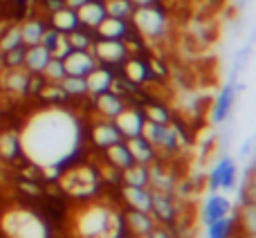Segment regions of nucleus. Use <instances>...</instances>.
<instances>
[{
	"label": "nucleus",
	"instance_id": "40",
	"mask_svg": "<svg viewBox=\"0 0 256 238\" xmlns=\"http://www.w3.org/2000/svg\"><path fill=\"white\" fill-rule=\"evenodd\" d=\"M135 7H150V4H155L158 0H130Z\"/></svg>",
	"mask_w": 256,
	"mask_h": 238
},
{
	"label": "nucleus",
	"instance_id": "16",
	"mask_svg": "<svg viewBox=\"0 0 256 238\" xmlns=\"http://www.w3.org/2000/svg\"><path fill=\"white\" fill-rule=\"evenodd\" d=\"M52 27L61 34H70V32L79 30V18H76V12L70 7H61L52 14Z\"/></svg>",
	"mask_w": 256,
	"mask_h": 238
},
{
	"label": "nucleus",
	"instance_id": "17",
	"mask_svg": "<svg viewBox=\"0 0 256 238\" xmlns=\"http://www.w3.org/2000/svg\"><path fill=\"white\" fill-rule=\"evenodd\" d=\"M126 20L122 18H112V16H106L102 22L97 25V34L102 38H110V40H124L126 36Z\"/></svg>",
	"mask_w": 256,
	"mask_h": 238
},
{
	"label": "nucleus",
	"instance_id": "3",
	"mask_svg": "<svg viewBox=\"0 0 256 238\" xmlns=\"http://www.w3.org/2000/svg\"><path fill=\"white\" fill-rule=\"evenodd\" d=\"M120 216L106 207H88L76 220L79 238H120Z\"/></svg>",
	"mask_w": 256,
	"mask_h": 238
},
{
	"label": "nucleus",
	"instance_id": "24",
	"mask_svg": "<svg viewBox=\"0 0 256 238\" xmlns=\"http://www.w3.org/2000/svg\"><path fill=\"white\" fill-rule=\"evenodd\" d=\"M232 102H234V88H232V86H227V88L220 92V97H218L216 110H214V119H216V122H222V119L230 115Z\"/></svg>",
	"mask_w": 256,
	"mask_h": 238
},
{
	"label": "nucleus",
	"instance_id": "20",
	"mask_svg": "<svg viewBox=\"0 0 256 238\" xmlns=\"http://www.w3.org/2000/svg\"><path fill=\"white\" fill-rule=\"evenodd\" d=\"M126 200L135 212H150V196L144 191V186H126Z\"/></svg>",
	"mask_w": 256,
	"mask_h": 238
},
{
	"label": "nucleus",
	"instance_id": "41",
	"mask_svg": "<svg viewBox=\"0 0 256 238\" xmlns=\"http://www.w3.org/2000/svg\"><path fill=\"white\" fill-rule=\"evenodd\" d=\"M146 238H168V236H164V234H146Z\"/></svg>",
	"mask_w": 256,
	"mask_h": 238
},
{
	"label": "nucleus",
	"instance_id": "9",
	"mask_svg": "<svg viewBox=\"0 0 256 238\" xmlns=\"http://www.w3.org/2000/svg\"><path fill=\"white\" fill-rule=\"evenodd\" d=\"M115 126H117V130L122 132V137H140L142 135V128H144V122H146V117L142 115L140 110H132V108H124V110L120 112L115 119Z\"/></svg>",
	"mask_w": 256,
	"mask_h": 238
},
{
	"label": "nucleus",
	"instance_id": "12",
	"mask_svg": "<svg viewBox=\"0 0 256 238\" xmlns=\"http://www.w3.org/2000/svg\"><path fill=\"white\" fill-rule=\"evenodd\" d=\"M50 58H52V54H50L48 48H43V45H32V48L25 50V58H22V66H27V70L34 72V74H40V72L45 70V66L50 63Z\"/></svg>",
	"mask_w": 256,
	"mask_h": 238
},
{
	"label": "nucleus",
	"instance_id": "26",
	"mask_svg": "<svg viewBox=\"0 0 256 238\" xmlns=\"http://www.w3.org/2000/svg\"><path fill=\"white\" fill-rule=\"evenodd\" d=\"M40 74H45V79H48L50 84H61V81L66 79V68H63V61L61 58H50V63L45 66V70L40 72Z\"/></svg>",
	"mask_w": 256,
	"mask_h": 238
},
{
	"label": "nucleus",
	"instance_id": "33",
	"mask_svg": "<svg viewBox=\"0 0 256 238\" xmlns=\"http://www.w3.org/2000/svg\"><path fill=\"white\" fill-rule=\"evenodd\" d=\"M68 40H70V48L72 50H90L92 48V43H90V38L84 34L81 30H74L68 34Z\"/></svg>",
	"mask_w": 256,
	"mask_h": 238
},
{
	"label": "nucleus",
	"instance_id": "25",
	"mask_svg": "<svg viewBox=\"0 0 256 238\" xmlns=\"http://www.w3.org/2000/svg\"><path fill=\"white\" fill-rule=\"evenodd\" d=\"M61 88L66 90V94H72V97H79V94H86V92H88V86H86V76L66 74V79L61 81Z\"/></svg>",
	"mask_w": 256,
	"mask_h": 238
},
{
	"label": "nucleus",
	"instance_id": "38",
	"mask_svg": "<svg viewBox=\"0 0 256 238\" xmlns=\"http://www.w3.org/2000/svg\"><path fill=\"white\" fill-rule=\"evenodd\" d=\"M146 115H148V122H153V124H166V119H168L166 112L160 110V108H155V106H150Z\"/></svg>",
	"mask_w": 256,
	"mask_h": 238
},
{
	"label": "nucleus",
	"instance_id": "5",
	"mask_svg": "<svg viewBox=\"0 0 256 238\" xmlns=\"http://www.w3.org/2000/svg\"><path fill=\"white\" fill-rule=\"evenodd\" d=\"M61 184L70 196H90L97 186V176L88 166L74 168V171H68L61 178Z\"/></svg>",
	"mask_w": 256,
	"mask_h": 238
},
{
	"label": "nucleus",
	"instance_id": "23",
	"mask_svg": "<svg viewBox=\"0 0 256 238\" xmlns=\"http://www.w3.org/2000/svg\"><path fill=\"white\" fill-rule=\"evenodd\" d=\"M108 160H110L112 164H115L117 168H128L130 164H135L132 162V158H130V153H128V148H126V144H112V146H108Z\"/></svg>",
	"mask_w": 256,
	"mask_h": 238
},
{
	"label": "nucleus",
	"instance_id": "32",
	"mask_svg": "<svg viewBox=\"0 0 256 238\" xmlns=\"http://www.w3.org/2000/svg\"><path fill=\"white\" fill-rule=\"evenodd\" d=\"M18 135H2L0 137V153L4 158H14L18 153Z\"/></svg>",
	"mask_w": 256,
	"mask_h": 238
},
{
	"label": "nucleus",
	"instance_id": "8",
	"mask_svg": "<svg viewBox=\"0 0 256 238\" xmlns=\"http://www.w3.org/2000/svg\"><path fill=\"white\" fill-rule=\"evenodd\" d=\"M142 137L150 146H164V148H173L176 146V132L166 124H153L146 119L144 128H142Z\"/></svg>",
	"mask_w": 256,
	"mask_h": 238
},
{
	"label": "nucleus",
	"instance_id": "34",
	"mask_svg": "<svg viewBox=\"0 0 256 238\" xmlns=\"http://www.w3.org/2000/svg\"><path fill=\"white\" fill-rule=\"evenodd\" d=\"M40 94H43V99H45V102H52V104L63 102V99L68 97V94H66V90L61 88V84H50L48 88H45Z\"/></svg>",
	"mask_w": 256,
	"mask_h": 238
},
{
	"label": "nucleus",
	"instance_id": "35",
	"mask_svg": "<svg viewBox=\"0 0 256 238\" xmlns=\"http://www.w3.org/2000/svg\"><path fill=\"white\" fill-rule=\"evenodd\" d=\"M70 52H72V48H70V40H68V34H58L56 45H54V50H52V58H61L63 61Z\"/></svg>",
	"mask_w": 256,
	"mask_h": 238
},
{
	"label": "nucleus",
	"instance_id": "2",
	"mask_svg": "<svg viewBox=\"0 0 256 238\" xmlns=\"http://www.w3.org/2000/svg\"><path fill=\"white\" fill-rule=\"evenodd\" d=\"M0 232L4 238H48V225L25 207H14L0 216Z\"/></svg>",
	"mask_w": 256,
	"mask_h": 238
},
{
	"label": "nucleus",
	"instance_id": "11",
	"mask_svg": "<svg viewBox=\"0 0 256 238\" xmlns=\"http://www.w3.org/2000/svg\"><path fill=\"white\" fill-rule=\"evenodd\" d=\"M106 7H104V2H97V0H88L86 4H81L79 9H76V18H79V25L84 27H94L97 30V25L106 18Z\"/></svg>",
	"mask_w": 256,
	"mask_h": 238
},
{
	"label": "nucleus",
	"instance_id": "6",
	"mask_svg": "<svg viewBox=\"0 0 256 238\" xmlns=\"http://www.w3.org/2000/svg\"><path fill=\"white\" fill-rule=\"evenodd\" d=\"M92 56L97 58V63H104V66H117L126 58L128 48L124 45V40H110V38H102L90 48Z\"/></svg>",
	"mask_w": 256,
	"mask_h": 238
},
{
	"label": "nucleus",
	"instance_id": "15",
	"mask_svg": "<svg viewBox=\"0 0 256 238\" xmlns=\"http://www.w3.org/2000/svg\"><path fill=\"white\" fill-rule=\"evenodd\" d=\"M227 214H230V200L225 198V196L220 194H214L212 198L204 202V212H202V218L204 222H214V220H220V218H225Z\"/></svg>",
	"mask_w": 256,
	"mask_h": 238
},
{
	"label": "nucleus",
	"instance_id": "28",
	"mask_svg": "<svg viewBox=\"0 0 256 238\" xmlns=\"http://www.w3.org/2000/svg\"><path fill=\"white\" fill-rule=\"evenodd\" d=\"M126 171V182L128 186H144L146 180H148V176H146V168L144 164H130Z\"/></svg>",
	"mask_w": 256,
	"mask_h": 238
},
{
	"label": "nucleus",
	"instance_id": "29",
	"mask_svg": "<svg viewBox=\"0 0 256 238\" xmlns=\"http://www.w3.org/2000/svg\"><path fill=\"white\" fill-rule=\"evenodd\" d=\"M230 232H232V220L227 216L207 225V238H230Z\"/></svg>",
	"mask_w": 256,
	"mask_h": 238
},
{
	"label": "nucleus",
	"instance_id": "1",
	"mask_svg": "<svg viewBox=\"0 0 256 238\" xmlns=\"http://www.w3.org/2000/svg\"><path fill=\"white\" fill-rule=\"evenodd\" d=\"M81 144V126L58 104L32 112L18 132L20 153L38 168H58L74 158Z\"/></svg>",
	"mask_w": 256,
	"mask_h": 238
},
{
	"label": "nucleus",
	"instance_id": "19",
	"mask_svg": "<svg viewBox=\"0 0 256 238\" xmlns=\"http://www.w3.org/2000/svg\"><path fill=\"white\" fill-rule=\"evenodd\" d=\"M126 148H128V153H130V158H132L135 164H146L150 160V155H153V146H150L142 135L140 137H128Z\"/></svg>",
	"mask_w": 256,
	"mask_h": 238
},
{
	"label": "nucleus",
	"instance_id": "4",
	"mask_svg": "<svg viewBox=\"0 0 256 238\" xmlns=\"http://www.w3.org/2000/svg\"><path fill=\"white\" fill-rule=\"evenodd\" d=\"M130 18H132V25L137 27V32L148 36V38L160 36L164 32V25H166L164 14L160 12L155 4H150V7H135Z\"/></svg>",
	"mask_w": 256,
	"mask_h": 238
},
{
	"label": "nucleus",
	"instance_id": "30",
	"mask_svg": "<svg viewBox=\"0 0 256 238\" xmlns=\"http://www.w3.org/2000/svg\"><path fill=\"white\" fill-rule=\"evenodd\" d=\"M126 76L130 84H144L146 76H148V70H146V66L142 61H128L126 66Z\"/></svg>",
	"mask_w": 256,
	"mask_h": 238
},
{
	"label": "nucleus",
	"instance_id": "31",
	"mask_svg": "<svg viewBox=\"0 0 256 238\" xmlns=\"http://www.w3.org/2000/svg\"><path fill=\"white\" fill-rule=\"evenodd\" d=\"M22 45V38H20V27H14L4 34V38L0 40V50L2 52H9V50H16Z\"/></svg>",
	"mask_w": 256,
	"mask_h": 238
},
{
	"label": "nucleus",
	"instance_id": "39",
	"mask_svg": "<svg viewBox=\"0 0 256 238\" xmlns=\"http://www.w3.org/2000/svg\"><path fill=\"white\" fill-rule=\"evenodd\" d=\"M86 2H88V0H66V7H70V9H74L76 12V9H79L81 4H86Z\"/></svg>",
	"mask_w": 256,
	"mask_h": 238
},
{
	"label": "nucleus",
	"instance_id": "37",
	"mask_svg": "<svg viewBox=\"0 0 256 238\" xmlns=\"http://www.w3.org/2000/svg\"><path fill=\"white\" fill-rule=\"evenodd\" d=\"M22 58H25V48H16V50H9V52H4V61H7L9 68H16L22 63Z\"/></svg>",
	"mask_w": 256,
	"mask_h": 238
},
{
	"label": "nucleus",
	"instance_id": "18",
	"mask_svg": "<svg viewBox=\"0 0 256 238\" xmlns=\"http://www.w3.org/2000/svg\"><path fill=\"white\" fill-rule=\"evenodd\" d=\"M94 106H97L99 115H104L108 119H115L122 110H124V102H122L117 94H112L110 90H108V92L97 94V104H94Z\"/></svg>",
	"mask_w": 256,
	"mask_h": 238
},
{
	"label": "nucleus",
	"instance_id": "27",
	"mask_svg": "<svg viewBox=\"0 0 256 238\" xmlns=\"http://www.w3.org/2000/svg\"><path fill=\"white\" fill-rule=\"evenodd\" d=\"M128 222H130V227H132V232H135V234H142V236L150 234L148 214H142V212H135V209H132L130 216H128Z\"/></svg>",
	"mask_w": 256,
	"mask_h": 238
},
{
	"label": "nucleus",
	"instance_id": "22",
	"mask_svg": "<svg viewBox=\"0 0 256 238\" xmlns=\"http://www.w3.org/2000/svg\"><path fill=\"white\" fill-rule=\"evenodd\" d=\"M104 7H106L108 16L122 18V20L130 18L132 12H135V4H132L130 0H104Z\"/></svg>",
	"mask_w": 256,
	"mask_h": 238
},
{
	"label": "nucleus",
	"instance_id": "14",
	"mask_svg": "<svg viewBox=\"0 0 256 238\" xmlns=\"http://www.w3.org/2000/svg\"><path fill=\"white\" fill-rule=\"evenodd\" d=\"M86 86H88V92L90 94H102V92H108L112 88V74L106 70V68H94L88 76H86Z\"/></svg>",
	"mask_w": 256,
	"mask_h": 238
},
{
	"label": "nucleus",
	"instance_id": "13",
	"mask_svg": "<svg viewBox=\"0 0 256 238\" xmlns=\"http://www.w3.org/2000/svg\"><path fill=\"white\" fill-rule=\"evenodd\" d=\"M92 140L97 146L108 148V146H112V144L124 142V137H122V132L117 130L115 122H104V124H97V126L92 128Z\"/></svg>",
	"mask_w": 256,
	"mask_h": 238
},
{
	"label": "nucleus",
	"instance_id": "7",
	"mask_svg": "<svg viewBox=\"0 0 256 238\" xmlns=\"http://www.w3.org/2000/svg\"><path fill=\"white\" fill-rule=\"evenodd\" d=\"M97 66L99 63H97V58L92 56L90 50H72V52L63 58L66 74H72V76H88Z\"/></svg>",
	"mask_w": 256,
	"mask_h": 238
},
{
	"label": "nucleus",
	"instance_id": "36",
	"mask_svg": "<svg viewBox=\"0 0 256 238\" xmlns=\"http://www.w3.org/2000/svg\"><path fill=\"white\" fill-rule=\"evenodd\" d=\"M7 86H9L12 90H18V92H25V90L30 88V76L22 74V72H14V74L9 76Z\"/></svg>",
	"mask_w": 256,
	"mask_h": 238
},
{
	"label": "nucleus",
	"instance_id": "21",
	"mask_svg": "<svg viewBox=\"0 0 256 238\" xmlns=\"http://www.w3.org/2000/svg\"><path fill=\"white\" fill-rule=\"evenodd\" d=\"M43 32H45V25L40 20H27L25 25L20 27L22 45H27V48H32V45H38L40 38H43Z\"/></svg>",
	"mask_w": 256,
	"mask_h": 238
},
{
	"label": "nucleus",
	"instance_id": "10",
	"mask_svg": "<svg viewBox=\"0 0 256 238\" xmlns=\"http://www.w3.org/2000/svg\"><path fill=\"white\" fill-rule=\"evenodd\" d=\"M236 182V166L230 158L220 160L218 166L212 171V189L214 191H222V189H232Z\"/></svg>",
	"mask_w": 256,
	"mask_h": 238
}]
</instances>
